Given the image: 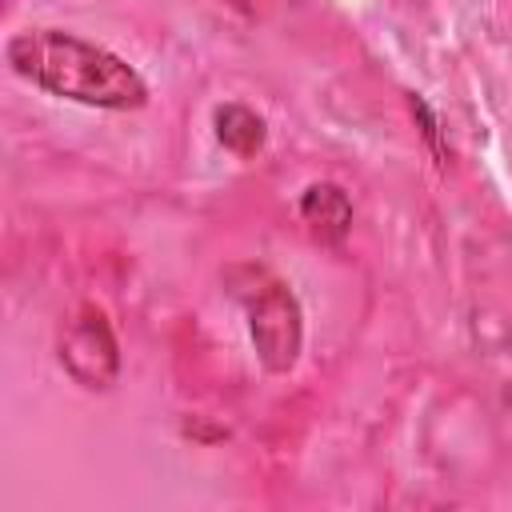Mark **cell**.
I'll list each match as a JSON object with an SVG mask.
<instances>
[{
    "label": "cell",
    "mask_w": 512,
    "mask_h": 512,
    "mask_svg": "<svg viewBox=\"0 0 512 512\" xmlns=\"http://www.w3.org/2000/svg\"><path fill=\"white\" fill-rule=\"evenodd\" d=\"M4 60L20 80L72 104L108 112H136L148 104V84L124 56L60 28L16 32L4 44Z\"/></svg>",
    "instance_id": "1"
},
{
    "label": "cell",
    "mask_w": 512,
    "mask_h": 512,
    "mask_svg": "<svg viewBox=\"0 0 512 512\" xmlns=\"http://www.w3.org/2000/svg\"><path fill=\"white\" fill-rule=\"evenodd\" d=\"M224 280L248 316V336L260 364L276 376L292 372L304 352V312L296 292L260 264H232Z\"/></svg>",
    "instance_id": "2"
},
{
    "label": "cell",
    "mask_w": 512,
    "mask_h": 512,
    "mask_svg": "<svg viewBox=\"0 0 512 512\" xmlns=\"http://www.w3.org/2000/svg\"><path fill=\"white\" fill-rule=\"evenodd\" d=\"M56 356H60L64 372L88 392H104L120 376V344H116L108 316L96 304H84L64 320Z\"/></svg>",
    "instance_id": "3"
},
{
    "label": "cell",
    "mask_w": 512,
    "mask_h": 512,
    "mask_svg": "<svg viewBox=\"0 0 512 512\" xmlns=\"http://www.w3.org/2000/svg\"><path fill=\"white\" fill-rule=\"evenodd\" d=\"M300 220L308 224V232L324 244H344V236L352 232V200L340 184L320 180L308 184L300 196Z\"/></svg>",
    "instance_id": "4"
},
{
    "label": "cell",
    "mask_w": 512,
    "mask_h": 512,
    "mask_svg": "<svg viewBox=\"0 0 512 512\" xmlns=\"http://www.w3.org/2000/svg\"><path fill=\"white\" fill-rule=\"evenodd\" d=\"M212 124H216V140H220L232 156L252 160L256 152H264L268 124H264V116H260L256 108H248V104H240V100H228V104L216 108Z\"/></svg>",
    "instance_id": "5"
},
{
    "label": "cell",
    "mask_w": 512,
    "mask_h": 512,
    "mask_svg": "<svg viewBox=\"0 0 512 512\" xmlns=\"http://www.w3.org/2000/svg\"><path fill=\"white\" fill-rule=\"evenodd\" d=\"M408 108H412V116H416V124H420V132H424V140H428L436 164L444 168V164L452 160V152H448V144H444V136H440V120H436V112H432L428 100L416 96V92H408Z\"/></svg>",
    "instance_id": "6"
},
{
    "label": "cell",
    "mask_w": 512,
    "mask_h": 512,
    "mask_svg": "<svg viewBox=\"0 0 512 512\" xmlns=\"http://www.w3.org/2000/svg\"><path fill=\"white\" fill-rule=\"evenodd\" d=\"M224 4H228V8H236L240 16H252V4H248V0H224Z\"/></svg>",
    "instance_id": "7"
}]
</instances>
